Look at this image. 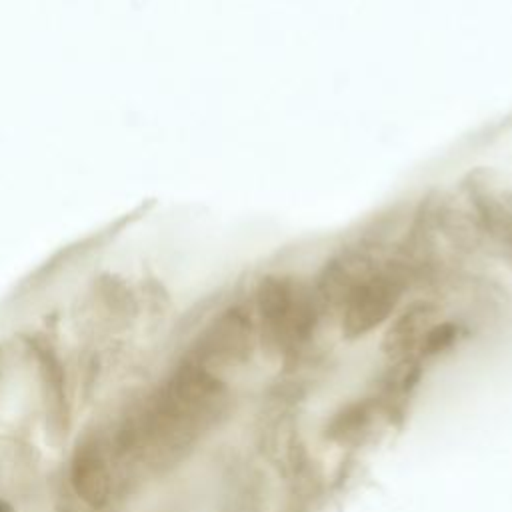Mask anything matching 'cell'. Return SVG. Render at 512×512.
<instances>
[{
  "instance_id": "6da1fadb",
  "label": "cell",
  "mask_w": 512,
  "mask_h": 512,
  "mask_svg": "<svg viewBox=\"0 0 512 512\" xmlns=\"http://www.w3.org/2000/svg\"><path fill=\"white\" fill-rule=\"evenodd\" d=\"M320 308L316 296L292 276H266L256 288V332L276 356L300 352L314 334Z\"/></svg>"
},
{
  "instance_id": "7a4b0ae2",
  "label": "cell",
  "mask_w": 512,
  "mask_h": 512,
  "mask_svg": "<svg viewBox=\"0 0 512 512\" xmlns=\"http://www.w3.org/2000/svg\"><path fill=\"white\" fill-rule=\"evenodd\" d=\"M402 278L388 270L372 268L348 292L340 308V326L344 336L360 338L384 324L402 298Z\"/></svg>"
},
{
  "instance_id": "3957f363",
  "label": "cell",
  "mask_w": 512,
  "mask_h": 512,
  "mask_svg": "<svg viewBox=\"0 0 512 512\" xmlns=\"http://www.w3.org/2000/svg\"><path fill=\"white\" fill-rule=\"evenodd\" d=\"M438 322V312L428 302H414L390 324L382 340V352L392 364L420 362V348L428 330Z\"/></svg>"
},
{
  "instance_id": "277c9868",
  "label": "cell",
  "mask_w": 512,
  "mask_h": 512,
  "mask_svg": "<svg viewBox=\"0 0 512 512\" xmlns=\"http://www.w3.org/2000/svg\"><path fill=\"white\" fill-rule=\"evenodd\" d=\"M374 406L370 402H356L348 408H344L330 424V436L348 442L352 438H358L370 424Z\"/></svg>"
},
{
  "instance_id": "5b68a950",
  "label": "cell",
  "mask_w": 512,
  "mask_h": 512,
  "mask_svg": "<svg viewBox=\"0 0 512 512\" xmlns=\"http://www.w3.org/2000/svg\"><path fill=\"white\" fill-rule=\"evenodd\" d=\"M456 334H458V328L452 324V322H436L424 342H422V348H420V358H430V356H436L440 352H444L446 348L452 346V342L456 340Z\"/></svg>"
},
{
  "instance_id": "8992f818",
  "label": "cell",
  "mask_w": 512,
  "mask_h": 512,
  "mask_svg": "<svg viewBox=\"0 0 512 512\" xmlns=\"http://www.w3.org/2000/svg\"><path fill=\"white\" fill-rule=\"evenodd\" d=\"M0 512H10V508L4 502H0Z\"/></svg>"
}]
</instances>
